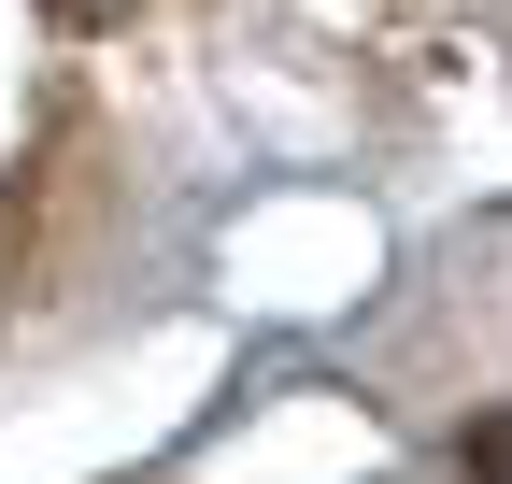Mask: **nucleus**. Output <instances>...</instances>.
<instances>
[{"mask_svg": "<svg viewBox=\"0 0 512 484\" xmlns=\"http://www.w3.org/2000/svg\"><path fill=\"white\" fill-rule=\"evenodd\" d=\"M470 484H512V413H484V428H470Z\"/></svg>", "mask_w": 512, "mask_h": 484, "instance_id": "f257e3e1", "label": "nucleus"}]
</instances>
